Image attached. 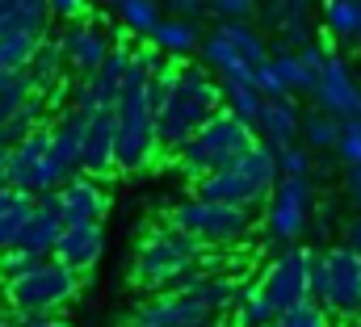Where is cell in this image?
Segmentation results:
<instances>
[{
	"label": "cell",
	"instance_id": "obj_1",
	"mask_svg": "<svg viewBox=\"0 0 361 327\" xmlns=\"http://www.w3.org/2000/svg\"><path fill=\"white\" fill-rule=\"evenodd\" d=\"M223 113V84L210 76V68L202 63H180L173 92L164 97V105L156 109V139H160V152H173L180 147Z\"/></svg>",
	"mask_w": 361,
	"mask_h": 327
},
{
	"label": "cell",
	"instance_id": "obj_2",
	"mask_svg": "<svg viewBox=\"0 0 361 327\" xmlns=\"http://www.w3.org/2000/svg\"><path fill=\"white\" fill-rule=\"evenodd\" d=\"M147 76H152V68H143L130 51V72H126L122 97L114 105V160H118V172H143L160 156L156 105L147 97Z\"/></svg>",
	"mask_w": 361,
	"mask_h": 327
},
{
	"label": "cell",
	"instance_id": "obj_3",
	"mask_svg": "<svg viewBox=\"0 0 361 327\" xmlns=\"http://www.w3.org/2000/svg\"><path fill=\"white\" fill-rule=\"evenodd\" d=\"M206 252L210 247L197 244L193 235H185L173 223L152 227L143 235L139 252H135V285L147 290V294H169V290H177L193 269H202Z\"/></svg>",
	"mask_w": 361,
	"mask_h": 327
},
{
	"label": "cell",
	"instance_id": "obj_4",
	"mask_svg": "<svg viewBox=\"0 0 361 327\" xmlns=\"http://www.w3.org/2000/svg\"><path fill=\"white\" fill-rule=\"evenodd\" d=\"M277 180H281L277 152H269L265 143H257L252 152H244L240 160L227 164L223 172L197 180V197L223 202V206H240V210H257V206H269Z\"/></svg>",
	"mask_w": 361,
	"mask_h": 327
},
{
	"label": "cell",
	"instance_id": "obj_5",
	"mask_svg": "<svg viewBox=\"0 0 361 327\" xmlns=\"http://www.w3.org/2000/svg\"><path fill=\"white\" fill-rule=\"evenodd\" d=\"M80 273H72L68 264H59L55 256L51 260H38L30 273L4 281V302L17 319H42V315H55L63 311L76 294H80Z\"/></svg>",
	"mask_w": 361,
	"mask_h": 327
},
{
	"label": "cell",
	"instance_id": "obj_6",
	"mask_svg": "<svg viewBox=\"0 0 361 327\" xmlns=\"http://www.w3.org/2000/svg\"><path fill=\"white\" fill-rule=\"evenodd\" d=\"M257 147V130L252 126H244L240 118H231L227 109L214 118V122H206L185 147L177 152V164L185 176H193V180H206V176H214V172H223L227 164H235L244 152H252Z\"/></svg>",
	"mask_w": 361,
	"mask_h": 327
},
{
	"label": "cell",
	"instance_id": "obj_7",
	"mask_svg": "<svg viewBox=\"0 0 361 327\" xmlns=\"http://www.w3.org/2000/svg\"><path fill=\"white\" fill-rule=\"evenodd\" d=\"M311 298L332 315V319H357L361 315V256L345 244H328L315 252V273H311Z\"/></svg>",
	"mask_w": 361,
	"mask_h": 327
},
{
	"label": "cell",
	"instance_id": "obj_8",
	"mask_svg": "<svg viewBox=\"0 0 361 327\" xmlns=\"http://www.w3.org/2000/svg\"><path fill=\"white\" fill-rule=\"evenodd\" d=\"M173 227H180L185 235H193L197 244L206 247H231L240 244L248 231H252V210H240V206H223V202H206V197H185L173 218Z\"/></svg>",
	"mask_w": 361,
	"mask_h": 327
},
{
	"label": "cell",
	"instance_id": "obj_9",
	"mask_svg": "<svg viewBox=\"0 0 361 327\" xmlns=\"http://www.w3.org/2000/svg\"><path fill=\"white\" fill-rule=\"evenodd\" d=\"M315 180L311 176H281L273 189L269 206H265V231L269 244L281 252L290 244H302V235H311V218H315Z\"/></svg>",
	"mask_w": 361,
	"mask_h": 327
},
{
	"label": "cell",
	"instance_id": "obj_10",
	"mask_svg": "<svg viewBox=\"0 0 361 327\" xmlns=\"http://www.w3.org/2000/svg\"><path fill=\"white\" fill-rule=\"evenodd\" d=\"M311 273H315V247L307 244H290L281 252H273V260L261 273V290L273 302V311H294L302 302H311Z\"/></svg>",
	"mask_w": 361,
	"mask_h": 327
},
{
	"label": "cell",
	"instance_id": "obj_11",
	"mask_svg": "<svg viewBox=\"0 0 361 327\" xmlns=\"http://www.w3.org/2000/svg\"><path fill=\"white\" fill-rule=\"evenodd\" d=\"M80 156H85V118L68 109V113H59L51 122V147H47V160L38 168V176H34V197L59 193L68 180L85 176Z\"/></svg>",
	"mask_w": 361,
	"mask_h": 327
},
{
	"label": "cell",
	"instance_id": "obj_12",
	"mask_svg": "<svg viewBox=\"0 0 361 327\" xmlns=\"http://www.w3.org/2000/svg\"><path fill=\"white\" fill-rule=\"evenodd\" d=\"M130 72V47H114V55L85 76L80 84H72V113L92 118V113H114L118 97H122V84Z\"/></svg>",
	"mask_w": 361,
	"mask_h": 327
},
{
	"label": "cell",
	"instance_id": "obj_13",
	"mask_svg": "<svg viewBox=\"0 0 361 327\" xmlns=\"http://www.w3.org/2000/svg\"><path fill=\"white\" fill-rule=\"evenodd\" d=\"M315 109L341 118V122H361V76L357 68L349 63V55H332L315 80Z\"/></svg>",
	"mask_w": 361,
	"mask_h": 327
},
{
	"label": "cell",
	"instance_id": "obj_14",
	"mask_svg": "<svg viewBox=\"0 0 361 327\" xmlns=\"http://www.w3.org/2000/svg\"><path fill=\"white\" fill-rule=\"evenodd\" d=\"M59 38V47H63V59H68V68L85 80V76H92L109 55H114V34L101 25V21H72V25H63V34H55Z\"/></svg>",
	"mask_w": 361,
	"mask_h": 327
},
{
	"label": "cell",
	"instance_id": "obj_15",
	"mask_svg": "<svg viewBox=\"0 0 361 327\" xmlns=\"http://www.w3.org/2000/svg\"><path fill=\"white\" fill-rule=\"evenodd\" d=\"M25 80L34 88V97L47 101V109H59L63 101H72V84H68V59H63V47L55 34H47L25 68Z\"/></svg>",
	"mask_w": 361,
	"mask_h": 327
},
{
	"label": "cell",
	"instance_id": "obj_16",
	"mask_svg": "<svg viewBox=\"0 0 361 327\" xmlns=\"http://www.w3.org/2000/svg\"><path fill=\"white\" fill-rule=\"evenodd\" d=\"M214 315L197 302V298H189V294H180V290H169V294H152L135 315H130V323L126 327H202L210 323Z\"/></svg>",
	"mask_w": 361,
	"mask_h": 327
},
{
	"label": "cell",
	"instance_id": "obj_17",
	"mask_svg": "<svg viewBox=\"0 0 361 327\" xmlns=\"http://www.w3.org/2000/svg\"><path fill=\"white\" fill-rule=\"evenodd\" d=\"M177 290L189 294V298H197V302L219 319V315L235 311V302H240V294H244V281H240L235 273H202V269H193Z\"/></svg>",
	"mask_w": 361,
	"mask_h": 327
},
{
	"label": "cell",
	"instance_id": "obj_18",
	"mask_svg": "<svg viewBox=\"0 0 361 327\" xmlns=\"http://www.w3.org/2000/svg\"><path fill=\"white\" fill-rule=\"evenodd\" d=\"M63 202H59V193H42L38 197V214H34V223L25 227V235H21V252H30L34 260H51L55 256V247H59V235H63Z\"/></svg>",
	"mask_w": 361,
	"mask_h": 327
},
{
	"label": "cell",
	"instance_id": "obj_19",
	"mask_svg": "<svg viewBox=\"0 0 361 327\" xmlns=\"http://www.w3.org/2000/svg\"><path fill=\"white\" fill-rule=\"evenodd\" d=\"M59 202H63V223L76 227V223H101L105 210H109V189L105 180L97 176H76L59 189Z\"/></svg>",
	"mask_w": 361,
	"mask_h": 327
},
{
	"label": "cell",
	"instance_id": "obj_20",
	"mask_svg": "<svg viewBox=\"0 0 361 327\" xmlns=\"http://www.w3.org/2000/svg\"><path fill=\"white\" fill-rule=\"evenodd\" d=\"M298 135H302V109L294 105V97L265 101L261 122H257V143H265L269 152H286L298 143Z\"/></svg>",
	"mask_w": 361,
	"mask_h": 327
},
{
	"label": "cell",
	"instance_id": "obj_21",
	"mask_svg": "<svg viewBox=\"0 0 361 327\" xmlns=\"http://www.w3.org/2000/svg\"><path fill=\"white\" fill-rule=\"evenodd\" d=\"M101 252H105V227L101 223H76V227H63L59 247H55V260L85 277L92 264L101 260Z\"/></svg>",
	"mask_w": 361,
	"mask_h": 327
},
{
	"label": "cell",
	"instance_id": "obj_22",
	"mask_svg": "<svg viewBox=\"0 0 361 327\" xmlns=\"http://www.w3.org/2000/svg\"><path fill=\"white\" fill-rule=\"evenodd\" d=\"M47 0H0V42L4 38H47L51 34Z\"/></svg>",
	"mask_w": 361,
	"mask_h": 327
},
{
	"label": "cell",
	"instance_id": "obj_23",
	"mask_svg": "<svg viewBox=\"0 0 361 327\" xmlns=\"http://www.w3.org/2000/svg\"><path fill=\"white\" fill-rule=\"evenodd\" d=\"M80 168H85V176H97V180L118 172V160H114V113L85 118V156H80Z\"/></svg>",
	"mask_w": 361,
	"mask_h": 327
},
{
	"label": "cell",
	"instance_id": "obj_24",
	"mask_svg": "<svg viewBox=\"0 0 361 327\" xmlns=\"http://www.w3.org/2000/svg\"><path fill=\"white\" fill-rule=\"evenodd\" d=\"M319 30L332 47L361 51V0H319Z\"/></svg>",
	"mask_w": 361,
	"mask_h": 327
},
{
	"label": "cell",
	"instance_id": "obj_25",
	"mask_svg": "<svg viewBox=\"0 0 361 327\" xmlns=\"http://www.w3.org/2000/svg\"><path fill=\"white\" fill-rule=\"evenodd\" d=\"M34 214H38V197L34 193H21L13 185H0V252L21 244V235L34 223Z\"/></svg>",
	"mask_w": 361,
	"mask_h": 327
},
{
	"label": "cell",
	"instance_id": "obj_26",
	"mask_svg": "<svg viewBox=\"0 0 361 327\" xmlns=\"http://www.w3.org/2000/svg\"><path fill=\"white\" fill-rule=\"evenodd\" d=\"M47 147H51V126L34 130L30 139H21L17 147H8V180L4 185H13L21 193H34V176H38L42 160H47Z\"/></svg>",
	"mask_w": 361,
	"mask_h": 327
},
{
	"label": "cell",
	"instance_id": "obj_27",
	"mask_svg": "<svg viewBox=\"0 0 361 327\" xmlns=\"http://www.w3.org/2000/svg\"><path fill=\"white\" fill-rule=\"evenodd\" d=\"M202 59H206V68H210L223 84H227V80H240V84L252 80V68L244 63V55H240V51H235L219 30H210V34L202 38Z\"/></svg>",
	"mask_w": 361,
	"mask_h": 327
},
{
	"label": "cell",
	"instance_id": "obj_28",
	"mask_svg": "<svg viewBox=\"0 0 361 327\" xmlns=\"http://www.w3.org/2000/svg\"><path fill=\"white\" fill-rule=\"evenodd\" d=\"M341 130H345L341 118H332V113H324V109L311 105V109L302 113V135H298V143H302L311 156H336Z\"/></svg>",
	"mask_w": 361,
	"mask_h": 327
},
{
	"label": "cell",
	"instance_id": "obj_29",
	"mask_svg": "<svg viewBox=\"0 0 361 327\" xmlns=\"http://www.w3.org/2000/svg\"><path fill=\"white\" fill-rule=\"evenodd\" d=\"M152 47L164 55V59H189L197 47H202V34H197V21H177V17H164L152 34Z\"/></svg>",
	"mask_w": 361,
	"mask_h": 327
},
{
	"label": "cell",
	"instance_id": "obj_30",
	"mask_svg": "<svg viewBox=\"0 0 361 327\" xmlns=\"http://www.w3.org/2000/svg\"><path fill=\"white\" fill-rule=\"evenodd\" d=\"M214 30H219V34H223L240 55H244V63H248L252 72H257V68L273 55V42L257 30V25H252V21H227V25H214Z\"/></svg>",
	"mask_w": 361,
	"mask_h": 327
},
{
	"label": "cell",
	"instance_id": "obj_31",
	"mask_svg": "<svg viewBox=\"0 0 361 327\" xmlns=\"http://www.w3.org/2000/svg\"><path fill=\"white\" fill-rule=\"evenodd\" d=\"M223 84V80H219ZM223 109L231 113V118H240L244 126H252L257 130V122H261V109H265V97L257 92V84H240V80H227L223 84Z\"/></svg>",
	"mask_w": 361,
	"mask_h": 327
},
{
	"label": "cell",
	"instance_id": "obj_32",
	"mask_svg": "<svg viewBox=\"0 0 361 327\" xmlns=\"http://www.w3.org/2000/svg\"><path fill=\"white\" fill-rule=\"evenodd\" d=\"M315 4L319 0H257V21L277 34V30L294 25V21H307Z\"/></svg>",
	"mask_w": 361,
	"mask_h": 327
},
{
	"label": "cell",
	"instance_id": "obj_33",
	"mask_svg": "<svg viewBox=\"0 0 361 327\" xmlns=\"http://www.w3.org/2000/svg\"><path fill=\"white\" fill-rule=\"evenodd\" d=\"M231 323L235 327H273L277 323V311H273V302L265 298L261 285H244V294H240V302L231 311Z\"/></svg>",
	"mask_w": 361,
	"mask_h": 327
},
{
	"label": "cell",
	"instance_id": "obj_34",
	"mask_svg": "<svg viewBox=\"0 0 361 327\" xmlns=\"http://www.w3.org/2000/svg\"><path fill=\"white\" fill-rule=\"evenodd\" d=\"M160 8H164L160 0H126V4H118V21H122L126 34H143V38H152L156 25L164 21Z\"/></svg>",
	"mask_w": 361,
	"mask_h": 327
},
{
	"label": "cell",
	"instance_id": "obj_35",
	"mask_svg": "<svg viewBox=\"0 0 361 327\" xmlns=\"http://www.w3.org/2000/svg\"><path fill=\"white\" fill-rule=\"evenodd\" d=\"M273 68H277V76H281V84H286L290 97H298V92L311 97V92H315V80H319V76H315L294 51H273Z\"/></svg>",
	"mask_w": 361,
	"mask_h": 327
},
{
	"label": "cell",
	"instance_id": "obj_36",
	"mask_svg": "<svg viewBox=\"0 0 361 327\" xmlns=\"http://www.w3.org/2000/svg\"><path fill=\"white\" fill-rule=\"evenodd\" d=\"M30 101H34V88H30V80H25V72L0 80V130H4Z\"/></svg>",
	"mask_w": 361,
	"mask_h": 327
},
{
	"label": "cell",
	"instance_id": "obj_37",
	"mask_svg": "<svg viewBox=\"0 0 361 327\" xmlns=\"http://www.w3.org/2000/svg\"><path fill=\"white\" fill-rule=\"evenodd\" d=\"M273 327H332V315L311 298V302H302V307H294V311H281Z\"/></svg>",
	"mask_w": 361,
	"mask_h": 327
},
{
	"label": "cell",
	"instance_id": "obj_38",
	"mask_svg": "<svg viewBox=\"0 0 361 327\" xmlns=\"http://www.w3.org/2000/svg\"><path fill=\"white\" fill-rule=\"evenodd\" d=\"M319 34H315V21L307 17V21H294V25H286V30H277L273 34V51H302V47H311Z\"/></svg>",
	"mask_w": 361,
	"mask_h": 327
},
{
	"label": "cell",
	"instance_id": "obj_39",
	"mask_svg": "<svg viewBox=\"0 0 361 327\" xmlns=\"http://www.w3.org/2000/svg\"><path fill=\"white\" fill-rule=\"evenodd\" d=\"M336 160L345 172H361V122H345L341 143H336Z\"/></svg>",
	"mask_w": 361,
	"mask_h": 327
},
{
	"label": "cell",
	"instance_id": "obj_40",
	"mask_svg": "<svg viewBox=\"0 0 361 327\" xmlns=\"http://www.w3.org/2000/svg\"><path fill=\"white\" fill-rule=\"evenodd\" d=\"M277 172H281V176H311V172H315V156H311L302 143H294V147L277 152Z\"/></svg>",
	"mask_w": 361,
	"mask_h": 327
},
{
	"label": "cell",
	"instance_id": "obj_41",
	"mask_svg": "<svg viewBox=\"0 0 361 327\" xmlns=\"http://www.w3.org/2000/svg\"><path fill=\"white\" fill-rule=\"evenodd\" d=\"M252 84H257V92L265 97V101H281V97H290L286 92V84H281V76H277V68H273V55L252 72Z\"/></svg>",
	"mask_w": 361,
	"mask_h": 327
},
{
	"label": "cell",
	"instance_id": "obj_42",
	"mask_svg": "<svg viewBox=\"0 0 361 327\" xmlns=\"http://www.w3.org/2000/svg\"><path fill=\"white\" fill-rule=\"evenodd\" d=\"M210 13L219 17V25H227V21H252L257 17V0H210Z\"/></svg>",
	"mask_w": 361,
	"mask_h": 327
},
{
	"label": "cell",
	"instance_id": "obj_43",
	"mask_svg": "<svg viewBox=\"0 0 361 327\" xmlns=\"http://www.w3.org/2000/svg\"><path fill=\"white\" fill-rule=\"evenodd\" d=\"M332 55H336V51H332V42H328V38H315L311 47H302V51H298V59H302V63H307L315 76L324 72V63H328Z\"/></svg>",
	"mask_w": 361,
	"mask_h": 327
},
{
	"label": "cell",
	"instance_id": "obj_44",
	"mask_svg": "<svg viewBox=\"0 0 361 327\" xmlns=\"http://www.w3.org/2000/svg\"><path fill=\"white\" fill-rule=\"evenodd\" d=\"M332 227H336V206H332V202H319V206H315V218H311V235L324 244V240L332 235Z\"/></svg>",
	"mask_w": 361,
	"mask_h": 327
},
{
	"label": "cell",
	"instance_id": "obj_45",
	"mask_svg": "<svg viewBox=\"0 0 361 327\" xmlns=\"http://www.w3.org/2000/svg\"><path fill=\"white\" fill-rule=\"evenodd\" d=\"M51 4V17H59V21H85L89 17V0H47Z\"/></svg>",
	"mask_w": 361,
	"mask_h": 327
},
{
	"label": "cell",
	"instance_id": "obj_46",
	"mask_svg": "<svg viewBox=\"0 0 361 327\" xmlns=\"http://www.w3.org/2000/svg\"><path fill=\"white\" fill-rule=\"evenodd\" d=\"M164 8L177 21H197L202 13H210V0H164Z\"/></svg>",
	"mask_w": 361,
	"mask_h": 327
},
{
	"label": "cell",
	"instance_id": "obj_47",
	"mask_svg": "<svg viewBox=\"0 0 361 327\" xmlns=\"http://www.w3.org/2000/svg\"><path fill=\"white\" fill-rule=\"evenodd\" d=\"M341 244L349 247V252H357V256H361V214L345 223V231H341Z\"/></svg>",
	"mask_w": 361,
	"mask_h": 327
},
{
	"label": "cell",
	"instance_id": "obj_48",
	"mask_svg": "<svg viewBox=\"0 0 361 327\" xmlns=\"http://www.w3.org/2000/svg\"><path fill=\"white\" fill-rule=\"evenodd\" d=\"M345 197L353 210H361V172H345Z\"/></svg>",
	"mask_w": 361,
	"mask_h": 327
},
{
	"label": "cell",
	"instance_id": "obj_49",
	"mask_svg": "<svg viewBox=\"0 0 361 327\" xmlns=\"http://www.w3.org/2000/svg\"><path fill=\"white\" fill-rule=\"evenodd\" d=\"M13 327H72V323L59 319V315H42V319H17Z\"/></svg>",
	"mask_w": 361,
	"mask_h": 327
},
{
	"label": "cell",
	"instance_id": "obj_50",
	"mask_svg": "<svg viewBox=\"0 0 361 327\" xmlns=\"http://www.w3.org/2000/svg\"><path fill=\"white\" fill-rule=\"evenodd\" d=\"M8 180V147H0V185Z\"/></svg>",
	"mask_w": 361,
	"mask_h": 327
},
{
	"label": "cell",
	"instance_id": "obj_51",
	"mask_svg": "<svg viewBox=\"0 0 361 327\" xmlns=\"http://www.w3.org/2000/svg\"><path fill=\"white\" fill-rule=\"evenodd\" d=\"M101 4H105V8H118V4H126V0H101Z\"/></svg>",
	"mask_w": 361,
	"mask_h": 327
},
{
	"label": "cell",
	"instance_id": "obj_52",
	"mask_svg": "<svg viewBox=\"0 0 361 327\" xmlns=\"http://www.w3.org/2000/svg\"><path fill=\"white\" fill-rule=\"evenodd\" d=\"M202 327H223V323H219V319H210V323H202Z\"/></svg>",
	"mask_w": 361,
	"mask_h": 327
},
{
	"label": "cell",
	"instance_id": "obj_53",
	"mask_svg": "<svg viewBox=\"0 0 361 327\" xmlns=\"http://www.w3.org/2000/svg\"><path fill=\"white\" fill-rule=\"evenodd\" d=\"M349 327H361V315H357V319H353V323H349Z\"/></svg>",
	"mask_w": 361,
	"mask_h": 327
},
{
	"label": "cell",
	"instance_id": "obj_54",
	"mask_svg": "<svg viewBox=\"0 0 361 327\" xmlns=\"http://www.w3.org/2000/svg\"><path fill=\"white\" fill-rule=\"evenodd\" d=\"M0 302H4V290H0Z\"/></svg>",
	"mask_w": 361,
	"mask_h": 327
},
{
	"label": "cell",
	"instance_id": "obj_55",
	"mask_svg": "<svg viewBox=\"0 0 361 327\" xmlns=\"http://www.w3.org/2000/svg\"><path fill=\"white\" fill-rule=\"evenodd\" d=\"M0 327H8V323H4V319H0Z\"/></svg>",
	"mask_w": 361,
	"mask_h": 327
}]
</instances>
